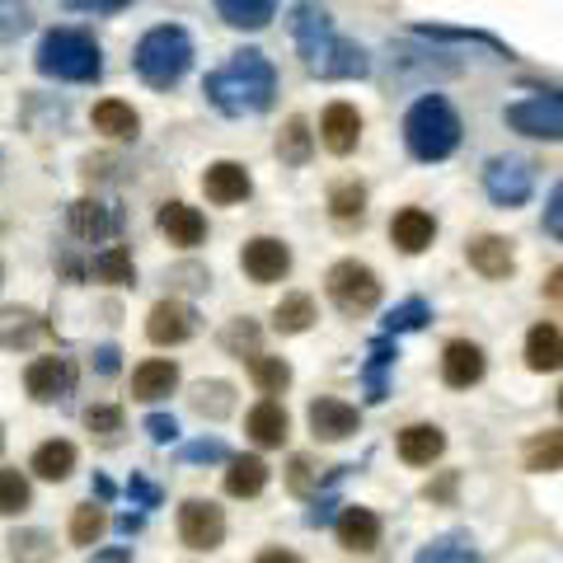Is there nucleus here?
<instances>
[{"mask_svg":"<svg viewBox=\"0 0 563 563\" xmlns=\"http://www.w3.org/2000/svg\"><path fill=\"white\" fill-rule=\"evenodd\" d=\"M179 455H184V461H231V451H225L221 442H192Z\"/></svg>","mask_w":563,"mask_h":563,"instance_id":"obj_51","label":"nucleus"},{"mask_svg":"<svg viewBox=\"0 0 563 563\" xmlns=\"http://www.w3.org/2000/svg\"><path fill=\"white\" fill-rule=\"evenodd\" d=\"M395 451H399V461H404V465L422 470V465L442 461V451H446V432L437 428V422H409V428L399 432Z\"/></svg>","mask_w":563,"mask_h":563,"instance_id":"obj_20","label":"nucleus"},{"mask_svg":"<svg viewBox=\"0 0 563 563\" xmlns=\"http://www.w3.org/2000/svg\"><path fill=\"white\" fill-rule=\"evenodd\" d=\"M103 526H109V517H103V507L80 503L76 512H70V544H99Z\"/></svg>","mask_w":563,"mask_h":563,"instance_id":"obj_45","label":"nucleus"},{"mask_svg":"<svg viewBox=\"0 0 563 563\" xmlns=\"http://www.w3.org/2000/svg\"><path fill=\"white\" fill-rule=\"evenodd\" d=\"M118 531H122V536H132V531H141V517H132V512H128V517H118Z\"/></svg>","mask_w":563,"mask_h":563,"instance_id":"obj_57","label":"nucleus"},{"mask_svg":"<svg viewBox=\"0 0 563 563\" xmlns=\"http://www.w3.org/2000/svg\"><path fill=\"white\" fill-rule=\"evenodd\" d=\"M155 225H161V235L169 244H179V250H198V244L207 240V217L198 207H188V202H165L161 217H155Z\"/></svg>","mask_w":563,"mask_h":563,"instance_id":"obj_19","label":"nucleus"},{"mask_svg":"<svg viewBox=\"0 0 563 563\" xmlns=\"http://www.w3.org/2000/svg\"><path fill=\"white\" fill-rule=\"evenodd\" d=\"M455 62H432L428 52H413V47H399V57H395V76L399 80H409V76H418V80H428V76H455Z\"/></svg>","mask_w":563,"mask_h":563,"instance_id":"obj_41","label":"nucleus"},{"mask_svg":"<svg viewBox=\"0 0 563 563\" xmlns=\"http://www.w3.org/2000/svg\"><path fill=\"white\" fill-rule=\"evenodd\" d=\"M390 240H395V250H404V254L432 250V240H437L432 211H422V207H399L395 217H390Z\"/></svg>","mask_w":563,"mask_h":563,"instance_id":"obj_22","label":"nucleus"},{"mask_svg":"<svg viewBox=\"0 0 563 563\" xmlns=\"http://www.w3.org/2000/svg\"><path fill=\"white\" fill-rule=\"evenodd\" d=\"M254 563H306L301 554H291V550H263Z\"/></svg>","mask_w":563,"mask_h":563,"instance_id":"obj_54","label":"nucleus"},{"mask_svg":"<svg viewBox=\"0 0 563 563\" xmlns=\"http://www.w3.org/2000/svg\"><path fill=\"white\" fill-rule=\"evenodd\" d=\"M33 503V488L20 470H0V517H20Z\"/></svg>","mask_w":563,"mask_h":563,"instance_id":"obj_43","label":"nucleus"},{"mask_svg":"<svg viewBox=\"0 0 563 563\" xmlns=\"http://www.w3.org/2000/svg\"><path fill=\"white\" fill-rule=\"evenodd\" d=\"M198 333V310L184 301H155L146 314V339L155 347H179Z\"/></svg>","mask_w":563,"mask_h":563,"instance_id":"obj_12","label":"nucleus"},{"mask_svg":"<svg viewBox=\"0 0 563 563\" xmlns=\"http://www.w3.org/2000/svg\"><path fill=\"white\" fill-rule=\"evenodd\" d=\"M526 366H531V372H559L563 366V333L554 329V324H536L531 333H526Z\"/></svg>","mask_w":563,"mask_h":563,"instance_id":"obj_25","label":"nucleus"},{"mask_svg":"<svg viewBox=\"0 0 563 563\" xmlns=\"http://www.w3.org/2000/svg\"><path fill=\"white\" fill-rule=\"evenodd\" d=\"M329 217L339 221V225H352V221H362L366 217V188L362 184H333L329 192Z\"/></svg>","mask_w":563,"mask_h":563,"instance_id":"obj_40","label":"nucleus"},{"mask_svg":"<svg viewBox=\"0 0 563 563\" xmlns=\"http://www.w3.org/2000/svg\"><path fill=\"white\" fill-rule=\"evenodd\" d=\"M314 320H320V310H314V296H306V291L282 296L277 310H273V329L277 333H306Z\"/></svg>","mask_w":563,"mask_h":563,"instance_id":"obj_33","label":"nucleus"},{"mask_svg":"<svg viewBox=\"0 0 563 563\" xmlns=\"http://www.w3.org/2000/svg\"><path fill=\"white\" fill-rule=\"evenodd\" d=\"M85 428L99 437H113V432H122V409L118 404H95V409H85Z\"/></svg>","mask_w":563,"mask_h":563,"instance_id":"obj_47","label":"nucleus"},{"mask_svg":"<svg viewBox=\"0 0 563 563\" xmlns=\"http://www.w3.org/2000/svg\"><path fill=\"white\" fill-rule=\"evenodd\" d=\"M192 409H198L202 418H225L235 409V385H225V380H202V385H192Z\"/></svg>","mask_w":563,"mask_h":563,"instance_id":"obj_37","label":"nucleus"},{"mask_svg":"<svg viewBox=\"0 0 563 563\" xmlns=\"http://www.w3.org/2000/svg\"><path fill=\"white\" fill-rule=\"evenodd\" d=\"M132 66H136V76L146 80L151 90H174V85L188 76V66H192V38L179 24L151 29L132 52Z\"/></svg>","mask_w":563,"mask_h":563,"instance_id":"obj_5","label":"nucleus"},{"mask_svg":"<svg viewBox=\"0 0 563 563\" xmlns=\"http://www.w3.org/2000/svg\"><path fill=\"white\" fill-rule=\"evenodd\" d=\"M128 493L141 503V507H161V488H155L151 479H141V474H132V484H128Z\"/></svg>","mask_w":563,"mask_h":563,"instance_id":"obj_52","label":"nucleus"},{"mask_svg":"<svg viewBox=\"0 0 563 563\" xmlns=\"http://www.w3.org/2000/svg\"><path fill=\"white\" fill-rule=\"evenodd\" d=\"M291 38H296V52H301L310 76H320V80H362V76H372V57H366V47H357L352 38H343V33L333 29L329 10L320 5V0H301V5L291 10Z\"/></svg>","mask_w":563,"mask_h":563,"instance_id":"obj_1","label":"nucleus"},{"mask_svg":"<svg viewBox=\"0 0 563 563\" xmlns=\"http://www.w3.org/2000/svg\"><path fill=\"white\" fill-rule=\"evenodd\" d=\"M76 380H80V366L70 357H38V362H29V372H24V390L38 404H57L76 390Z\"/></svg>","mask_w":563,"mask_h":563,"instance_id":"obj_10","label":"nucleus"},{"mask_svg":"<svg viewBox=\"0 0 563 563\" xmlns=\"http://www.w3.org/2000/svg\"><path fill=\"white\" fill-rule=\"evenodd\" d=\"M221 343L235 352V357H254L258 352V324L254 320H231V329L221 333Z\"/></svg>","mask_w":563,"mask_h":563,"instance_id":"obj_46","label":"nucleus"},{"mask_svg":"<svg viewBox=\"0 0 563 563\" xmlns=\"http://www.w3.org/2000/svg\"><path fill=\"white\" fill-rule=\"evenodd\" d=\"M250 376H254L258 390L273 399V395H282L291 385V366L282 357H268V352H254V357H250Z\"/></svg>","mask_w":563,"mask_h":563,"instance_id":"obj_39","label":"nucleus"},{"mask_svg":"<svg viewBox=\"0 0 563 563\" xmlns=\"http://www.w3.org/2000/svg\"><path fill=\"white\" fill-rule=\"evenodd\" d=\"M324 291L343 314H366V310L380 306V277H376V268H366L357 258L333 263L329 277H324Z\"/></svg>","mask_w":563,"mask_h":563,"instance_id":"obj_6","label":"nucleus"},{"mask_svg":"<svg viewBox=\"0 0 563 563\" xmlns=\"http://www.w3.org/2000/svg\"><path fill=\"white\" fill-rule=\"evenodd\" d=\"M333 536H339V544L347 554H372L380 544V517L372 512V507H343L339 521H333Z\"/></svg>","mask_w":563,"mask_h":563,"instance_id":"obj_18","label":"nucleus"},{"mask_svg":"<svg viewBox=\"0 0 563 563\" xmlns=\"http://www.w3.org/2000/svg\"><path fill=\"white\" fill-rule=\"evenodd\" d=\"M413 563H484L470 536H437L413 554Z\"/></svg>","mask_w":563,"mask_h":563,"instance_id":"obj_34","label":"nucleus"},{"mask_svg":"<svg viewBox=\"0 0 563 563\" xmlns=\"http://www.w3.org/2000/svg\"><path fill=\"white\" fill-rule=\"evenodd\" d=\"M95 132L103 136H113V141H132L141 132V118L132 103H122V99H103L95 103Z\"/></svg>","mask_w":563,"mask_h":563,"instance_id":"obj_31","label":"nucleus"},{"mask_svg":"<svg viewBox=\"0 0 563 563\" xmlns=\"http://www.w3.org/2000/svg\"><path fill=\"white\" fill-rule=\"evenodd\" d=\"M0 451H5V437H0Z\"/></svg>","mask_w":563,"mask_h":563,"instance_id":"obj_61","label":"nucleus"},{"mask_svg":"<svg viewBox=\"0 0 563 563\" xmlns=\"http://www.w3.org/2000/svg\"><path fill=\"white\" fill-rule=\"evenodd\" d=\"M428 320H432V306L422 301V296H409L404 306H395L390 314H385V333H390V339H395V333H413V329H422Z\"/></svg>","mask_w":563,"mask_h":563,"instance_id":"obj_42","label":"nucleus"},{"mask_svg":"<svg viewBox=\"0 0 563 563\" xmlns=\"http://www.w3.org/2000/svg\"><path fill=\"white\" fill-rule=\"evenodd\" d=\"M503 122L517 136L531 141H563V90H544V95H526L503 109Z\"/></svg>","mask_w":563,"mask_h":563,"instance_id":"obj_7","label":"nucleus"},{"mask_svg":"<svg viewBox=\"0 0 563 563\" xmlns=\"http://www.w3.org/2000/svg\"><path fill=\"white\" fill-rule=\"evenodd\" d=\"M10 559L14 563H52L57 559V540L38 526H29V531H14L10 536Z\"/></svg>","mask_w":563,"mask_h":563,"instance_id":"obj_36","label":"nucleus"},{"mask_svg":"<svg viewBox=\"0 0 563 563\" xmlns=\"http://www.w3.org/2000/svg\"><path fill=\"white\" fill-rule=\"evenodd\" d=\"M395 357H399V352H395V339H390V333H380V339L372 343V357H366V366H362L366 399H372V404L385 399V372L395 366Z\"/></svg>","mask_w":563,"mask_h":563,"instance_id":"obj_35","label":"nucleus"},{"mask_svg":"<svg viewBox=\"0 0 563 563\" xmlns=\"http://www.w3.org/2000/svg\"><path fill=\"white\" fill-rule=\"evenodd\" d=\"M559 413H563V390H559Z\"/></svg>","mask_w":563,"mask_h":563,"instance_id":"obj_60","label":"nucleus"},{"mask_svg":"<svg viewBox=\"0 0 563 563\" xmlns=\"http://www.w3.org/2000/svg\"><path fill=\"white\" fill-rule=\"evenodd\" d=\"M174 390H179V366L169 357H151L132 372V399H141V404H161Z\"/></svg>","mask_w":563,"mask_h":563,"instance_id":"obj_23","label":"nucleus"},{"mask_svg":"<svg viewBox=\"0 0 563 563\" xmlns=\"http://www.w3.org/2000/svg\"><path fill=\"white\" fill-rule=\"evenodd\" d=\"M90 277H99V282H113V287H132V282H136L132 254L122 250V244H113V250L95 254V263H90Z\"/></svg>","mask_w":563,"mask_h":563,"instance_id":"obj_38","label":"nucleus"},{"mask_svg":"<svg viewBox=\"0 0 563 563\" xmlns=\"http://www.w3.org/2000/svg\"><path fill=\"white\" fill-rule=\"evenodd\" d=\"M306 418H310V432L320 437V442H347V437L362 428V413L352 409L347 399H339V395H320V399H310Z\"/></svg>","mask_w":563,"mask_h":563,"instance_id":"obj_13","label":"nucleus"},{"mask_svg":"<svg viewBox=\"0 0 563 563\" xmlns=\"http://www.w3.org/2000/svg\"><path fill=\"white\" fill-rule=\"evenodd\" d=\"M47 333V324L38 320L33 310H20V306H5L0 310V347H33Z\"/></svg>","mask_w":563,"mask_h":563,"instance_id":"obj_27","label":"nucleus"},{"mask_svg":"<svg viewBox=\"0 0 563 563\" xmlns=\"http://www.w3.org/2000/svg\"><path fill=\"white\" fill-rule=\"evenodd\" d=\"M320 141H324L329 155H352L357 151V141H362V113L352 109V103L333 99L329 109L320 113Z\"/></svg>","mask_w":563,"mask_h":563,"instance_id":"obj_16","label":"nucleus"},{"mask_svg":"<svg viewBox=\"0 0 563 563\" xmlns=\"http://www.w3.org/2000/svg\"><path fill=\"white\" fill-rule=\"evenodd\" d=\"M484 192L498 207H526L536 192V165L521 155H493L484 165Z\"/></svg>","mask_w":563,"mask_h":563,"instance_id":"obj_8","label":"nucleus"},{"mask_svg":"<svg viewBox=\"0 0 563 563\" xmlns=\"http://www.w3.org/2000/svg\"><path fill=\"white\" fill-rule=\"evenodd\" d=\"M484 372H488V357H484L479 343L451 339V343L442 347V380L451 385V390H470V385H479Z\"/></svg>","mask_w":563,"mask_h":563,"instance_id":"obj_14","label":"nucleus"},{"mask_svg":"<svg viewBox=\"0 0 563 563\" xmlns=\"http://www.w3.org/2000/svg\"><path fill=\"white\" fill-rule=\"evenodd\" d=\"M66 10H80V14H118V10H128L132 0H62Z\"/></svg>","mask_w":563,"mask_h":563,"instance_id":"obj_49","label":"nucleus"},{"mask_svg":"<svg viewBox=\"0 0 563 563\" xmlns=\"http://www.w3.org/2000/svg\"><path fill=\"white\" fill-rule=\"evenodd\" d=\"M217 14L231 29H268L277 14V0H217Z\"/></svg>","mask_w":563,"mask_h":563,"instance_id":"obj_32","label":"nucleus"},{"mask_svg":"<svg viewBox=\"0 0 563 563\" xmlns=\"http://www.w3.org/2000/svg\"><path fill=\"white\" fill-rule=\"evenodd\" d=\"M179 540L188 544V550H221V540H225V512L211 498H188L179 507Z\"/></svg>","mask_w":563,"mask_h":563,"instance_id":"obj_9","label":"nucleus"},{"mask_svg":"<svg viewBox=\"0 0 563 563\" xmlns=\"http://www.w3.org/2000/svg\"><path fill=\"white\" fill-rule=\"evenodd\" d=\"M95 357H99V372H103V376H113V372H118V347H99Z\"/></svg>","mask_w":563,"mask_h":563,"instance_id":"obj_55","label":"nucleus"},{"mask_svg":"<svg viewBox=\"0 0 563 563\" xmlns=\"http://www.w3.org/2000/svg\"><path fill=\"white\" fill-rule=\"evenodd\" d=\"M202 192H207V202H217V207H235L254 192V179L240 161H217L202 174Z\"/></svg>","mask_w":563,"mask_h":563,"instance_id":"obj_17","label":"nucleus"},{"mask_svg":"<svg viewBox=\"0 0 563 563\" xmlns=\"http://www.w3.org/2000/svg\"><path fill=\"white\" fill-rule=\"evenodd\" d=\"M0 5H14V10H24V0H0Z\"/></svg>","mask_w":563,"mask_h":563,"instance_id":"obj_58","label":"nucleus"},{"mask_svg":"<svg viewBox=\"0 0 563 563\" xmlns=\"http://www.w3.org/2000/svg\"><path fill=\"white\" fill-rule=\"evenodd\" d=\"M465 258H470V268L488 282H507L517 273V254H512V240L507 235H474L465 244Z\"/></svg>","mask_w":563,"mask_h":563,"instance_id":"obj_15","label":"nucleus"},{"mask_svg":"<svg viewBox=\"0 0 563 563\" xmlns=\"http://www.w3.org/2000/svg\"><path fill=\"white\" fill-rule=\"evenodd\" d=\"M33 66H38L47 80L90 85V80L103 76V52L95 43V33H85V29H52V33H43L38 52H33Z\"/></svg>","mask_w":563,"mask_h":563,"instance_id":"obj_4","label":"nucleus"},{"mask_svg":"<svg viewBox=\"0 0 563 563\" xmlns=\"http://www.w3.org/2000/svg\"><path fill=\"white\" fill-rule=\"evenodd\" d=\"M418 38H446V43H484V47H493L498 57H512V47H503L493 33H479V29H442V24H418L413 29Z\"/></svg>","mask_w":563,"mask_h":563,"instance_id":"obj_44","label":"nucleus"},{"mask_svg":"<svg viewBox=\"0 0 563 563\" xmlns=\"http://www.w3.org/2000/svg\"><path fill=\"white\" fill-rule=\"evenodd\" d=\"M461 113L451 109L446 95H422L409 113H404V146L418 165H442L461 146Z\"/></svg>","mask_w":563,"mask_h":563,"instance_id":"obj_3","label":"nucleus"},{"mask_svg":"<svg viewBox=\"0 0 563 563\" xmlns=\"http://www.w3.org/2000/svg\"><path fill=\"white\" fill-rule=\"evenodd\" d=\"M310 155H314V132H310V122L296 113V118H287V128L277 132V161L301 169V165H310Z\"/></svg>","mask_w":563,"mask_h":563,"instance_id":"obj_29","label":"nucleus"},{"mask_svg":"<svg viewBox=\"0 0 563 563\" xmlns=\"http://www.w3.org/2000/svg\"><path fill=\"white\" fill-rule=\"evenodd\" d=\"M0 282H5V263H0Z\"/></svg>","mask_w":563,"mask_h":563,"instance_id":"obj_59","label":"nucleus"},{"mask_svg":"<svg viewBox=\"0 0 563 563\" xmlns=\"http://www.w3.org/2000/svg\"><path fill=\"white\" fill-rule=\"evenodd\" d=\"M225 493L231 498H258L263 488H268V465H263V455H231L225 461Z\"/></svg>","mask_w":563,"mask_h":563,"instance_id":"obj_26","label":"nucleus"},{"mask_svg":"<svg viewBox=\"0 0 563 563\" xmlns=\"http://www.w3.org/2000/svg\"><path fill=\"white\" fill-rule=\"evenodd\" d=\"M544 231H550V235L563 244V184H554L550 202H544Z\"/></svg>","mask_w":563,"mask_h":563,"instance_id":"obj_48","label":"nucleus"},{"mask_svg":"<svg viewBox=\"0 0 563 563\" xmlns=\"http://www.w3.org/2000/svg\"><path fill=\"white\" fill-rule=\"evenodd\" d=\"M66 225H70V235L85 240V244H99V240H109L118 231V211L113 207H103L99 198H76L66 211Z\"/></svg>","mask_w":563,"mask_h":563,"instance_id":"obj_21","label":"nucleus"},{"mask_svg":"<svg viewBox=\"0 0 563 563\" xmlns=\"http://www.w3.org/2000/svg\"><path fill=\"white\" fill-rule=\"evenodd\" d=\"M244 432H250L254 442L268 451V446H282V442H287L291 418H287V409H282L277 399H258L254 409H250V418H244Z\"/></svg>","mask_w":563,"mask_h":563,"instance_id":"obj_24","label":"nucleus"},{"mask_svg":"<svg viewBox=\"0 0 563 563\" xmlns=\"http://www.w3.org/2000/svg\"><path fill=\"white\" fill-rule=\"evenodd\" d=\"M29 470L47 484H62V479H70V470H76V446L62 442V437H52V442H43L38 451H33Z\"/></svg>","mask_w":563,"mask_h":563,"instance_id":"obj_28","label":"nucleus"},{"mask_svg":"<svg viewBox=\"0 0 563 563\" xmlns=\"http://www.w3.org/2000/svg\"><path fill=\"white\" fill-rule=\"evenodd\" d=\"M240 268L250 273V282H258V287H273V282L291 273V250L277 235H254L240 250Z\"/></svg>","mask_w":563,"mask_h":563,"instance_id":"obj_11","label":"nucleus"},{"mask_svg":"<svg viewBox=\"0 0 563 563\" xmlns=\"http://www.w3.org/2000/svg\"><path fill=\"white\" fill-rule=\"evenodd\" d=\"M544 296H550V301H563V268L550 273V282H544Z\"/></svg>","mask_w":563,"mask_h":563,"instance_id":"obj_56","label":"nucleus"},{"mask_svg":"<svg viewBox=\"0 0 563 563\" xmlns=\"http://www.w3.org/2000/svg\"><path fill=\"white\" fill-rule=\"evenodd\" d=\"M202 95L211 99V109H221L225 118L268 113L277 99V66L263 57L258 47H240V52H231V62L207 76Z\"/></svg>","mask_w":563,"mask_h":563,"instance_id":"obj_2","label":"nucleus"},{"mask_svg":"<svg viewBox=\"0 0 563 563\" xmlns=\"http://www.w3.org/2000/svg\"><path fill=\"white\" fill-rule=\"evenodd\" d=\"M310 461H306V455H296V461H291V488L296 493H310Z\"/></svg>","mask_w":563,"mask_h":563,"instance_id":"obj_53","label":"nucleus"},{"mask_svg":"<svg viewBox=\"0 0 563 563\" xmlns=\"http://www.w3.org/2000/svg\"><path fill=\"white\" fill-rule=\"evenodd\" d=\"M521 465L531 470V474H554V470H563V432H559V428L536 432L531 442L521 446Z\"/></svg>","mask_w":563,"mask_h":563,"instance_id":"obj_30","label":"nucleus"},{"mask_svg":"<svg viewBox=\"0 0 563 563\" xmlns=\"http://www.w3.org/2000/svg\"><path fill=\"white\" fill-rule=\"evenodd\" d=\"M146 432H151V442H161V446H169L174 437H179V422H174L169 413H151L146 418Z\"/></svg>","mask_w":563,"mask_h":563,"instance_id":"obj_50","label":"nucleus"}]
</instances>
